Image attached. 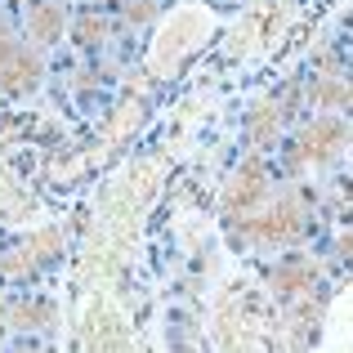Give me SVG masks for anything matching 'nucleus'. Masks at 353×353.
I'll return each mask as SVG.
<instances>
[{"label":"nucleus","mask_w":353,"mask_h":353,"mask_svg":"<svg viewBox=\"0 0 353 353\" xmlns=\"http://www.w3.org/2000/svg\"><path fill=\"white\" fill-rule=\"evenodd\" d=\"M286 112H291V108H286L282 99H268V103H259L255 112H250V121H246L250 143H273V139L282 134V125H286Z\"/></svg>","instance_id":"8"},{"label":"nucleus","mask_w":353,"mask_h":353,"mask_svg":"<svg viewBox=\"0 0 353 353\" xmlns=\"http://www.w3.org/2000/svg\"><path fill=\"white\" fill-rule=\"evenodd\" d=\"M14 353H45V349H32V345H23V349H14Z\"/></svg>","instance_id":"13"},{"label":"nucleus","mask_w":353,"mask_h":353,"mask_svg":"<svg viewBox=\"0 0 353 353\" xmlns=\"http://www.w3.org/2000/svg\"><path fill=\"white\" fill-rule=\"evenodd\" d=\"M340 148H345V125H340L336 117H322V121H313L309 130H304L300 139H295V152H291V161L300 165V161H309V165H331L340 157Z\"/></svg>","instance_id":"2"},{"label":"nucleus","mask_w":353,"mask_h":353,"mask_svg":"<svg viewBox=\"0 0 353 353\" xmlns=\"http://www.w3.org/2000/svg\"><path fill=\"white\" fill-rule=\"evenodd\" d=\"M41 81V59L32 50H18L14 59L0 68V94H32Z\"/></svg>","instance_id":"5"},{"label":"nucleus","mask_w":353,"mask_h":353,"mask_svg":"<svg viewBox=\"0 0 353 353\" xmlns=\"http://www.w3.org/2000/svg\"><path fill=\"white\" fill-rule=\"evenodd\" d=\"M300 219H304V206L295 192H286V197H277L273 206L255 210V215L246 219V237L259 241V246H282L286 237L300 233Z\"/></svg>","instance_id":"1"},{"label":"nucleus","mask_w":353,"mask_h":353,"mask_svg":"<svg viewBox=\"0 0 353 353\" xmlns=\"http://www.w3.org/2000/svg\"><path fill=\"white\" fill-rule=\"evenodd\" d=\"M313 99H318L322 108H336V103H345V99H349V90L340 85L336 77H327V81H318V90H313Z\"/></svg>","instance_id":"10"},{"label":"nucleus","mask_w":353,"mask_h":353,"mask_svg":"<svg viewBox=\"0 0 353 353\" xmlns=\"http://www.w3.org/2000/svg\"><path fill=\"white\" fill-rule=\"evenodd\" d=\"M27 36H32V45H54L63 36V9L50 0H32L27 5Z\"/></svg>","instance_id":"7"},{"label":"nucleus","mask_w":353,"mask_h":353,"mask_svg":"<svg viewBox=\"0 0 353 353\" xmlns=\"http://www.w3.org/2000/svg\"><path fill=\"white\" fill-rule=\"evenodd\" d=\"M14 54H18V41H14V32H9V23L0 18V68H5Z\"/></svg>","instance_id":"12"},{"label":"nucleus","mask_w":353,"mask_h":353,"mask_svg":"<svg viewBox=\"0 0 353 353\" xmlns=\"http://www.w3.org/2000/svg\"><path fill=\"white\" fill-rule=\"evenodd\" d=\"M201 32H206V18L197 14V9H188V14H179L170 27H165V36H161V50H157V68H165L170 63V54H174V45L179 50H188L192 41H201Z\"/></svg>","instance_id":"6"},{"label":"nucleus","mask_w":353,"mask_h":353,"mask_svg":"<svg viewBox=\"0 0 353 353\" xmlns=\"http://www.w3.org/2000/svg\"><path fill=\"white\" fill-rule=\"evenodd\" d=\"M264 197H268V174L259 170V165H241L233 179H228V188H224L228 219H250L259 206H264Z\"/></svg>","instance_id":"3"},{"label":"nucleus","mask_w":353,"mask_h":353,"mask_svg":"<svg viewBox=\"0 0 353 353\" xmlns=\"http://www.w3.org/2000/svg\"><path fill=\"white\" fill-rule=\"evenodd\" d=\"M349 103H353V85H349Z\"/></svg>","instance_id":"14"},{"label":"nucleus","mask_w":353,"mask_h":353,"mask_svg":"<svg viewBox=\"0 0 353 353\" xmlns=\"http://www.w3.org/2000/svg\"><path fill=\"white\" fill-rule=\"evenodd\" d=\"M77 41L81 45H103L108 41V23H103V18H94V14H85L77 23Z\"/></svg>","instance_id":"9"},{"label":"nucleus","mask_w":353,"mask_h":353,"mask_svg":"<svg viewBox=\"0 0 353 353\" xmlns=\"http://www.w3.org/2000/svg\"><path fill=\"white\" fill-rule=\"evenodd\" d=\"M273 291H277V300H286V304H295L300 295H309L313 291V264L304 255H291L286 264H277Z\"/></svg>","instance_id":"4"},{"label":"nucleus","mask_w":353,"mask_h":353,"mask_svg":"<svg viewBox=\"0 0 353 353\" xmlns=\"http://www.w3.org/2000/svg\"><path fill=\"white\" fill-rule=\"evenodd\" d=\"M157 14V0H125V18L130 23H148Z\"/></svg>","instance_id":"11"}]
</instances>
